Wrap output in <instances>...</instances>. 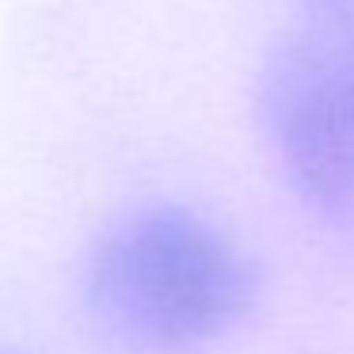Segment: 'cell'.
<instances>
[{"mask_svg":"<svg viewBox=\"0 0 354 354\" xmlns=\"http://www.w3.org/2000/svg\"><path fill=\"white\" fill-rule=\"evenodd\" d=\"M259 301L255 259L209 217L176 202L111 221L88 252L84 308L130 354H198Z\"/></svg>","mask_w":354,"mask_h":354,"instance_id":"cell-1","label":"cell"},{"mask_svg":"<svg viewBox=\"0 0 354 354\" xmlns=\"http://www.w3.org/2000/svg\"><path fill=\"white\" fill-rule=\"evenodd\" d=\"M0 354H24V351H16V346H0Z\"/></svg>","mask_w":354,"mask_h":354,"instance_id":"cell-3","label":"cell"},{"mask_svg":"<svg viewBox=\"0 0 354 354\" xmlns=\"http://www.w3.org/2000/svg\"><path fill=\"white\" fill-rule=\"evenodd\" d=\"M255 77L259 130L286 183L324 221H354V0H290Z\"/></svg>","mask_w":354,"mask_h":354,"instance_id":"cell-2","label":"cell"}]
</instances>
